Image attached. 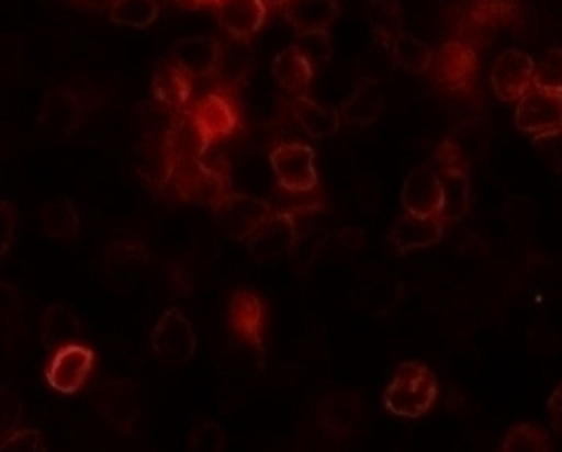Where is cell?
<instances>
[{"instance_id":"1","label":"cell","mask_w":562,"mask_h":452,"mask_svg":"<svg viewBox=\"0 0 562 452\" xmlns=\"http://www.w3.org/2000/svg\"><path fill=\"white\" fill-rule=\"evenodd\" d=\"M101 108L98 92L79 82H65L49 89L36 115V131L48 140L71 138Z\"/></svg>"},{"instance_id":"2","label":"cell","mask_w":562,"mask_h":452,"mask_svg":"<svg viewBox=\"0 0 562 452\" xmlns=\"http://www.w3.org/2000/svg\"><path fill=\"white\" fill-rule=\"evenodd\" d=\"M438 394V378L431 369L418 361H406L396 369L382 404L395 417L416 420L431 410Z\"/></svg>"},{"instance_id":"3","label":"cell","mask_w":562,"mask_h":452,"mask_svg":"<svg viewBox=\"0 0 562 452\" xmlns=\"http://www.w3.org/2000/svg\"><path fill=\"white\" fill-rule=\"evenodd\" d=\"M524 9L518 0H469L459 22V42L482 46L495 33L520 25ZM475 49V48H474Z\"/></svg>"},{"instance_id":"4","label":"cell","mask_w":562,"mask_h":452,"mask_svg":"<svg viewBox=\"0 0 562 452\" xmlns=\"http://www.w3.org/2000/svg\"><path fill=\"white\" fill-rule=\"evenodd\" d=\"M267 319L269 309L259 293L239 289L229 296L227 328L239 344L252 351L260 368L266 364Z\"/></svg>"},{"instance_id":"5","label":"cell","mask_w":562,"mask_h":452,"mask_svg":"<svg viewBox=\"0 0 562 452\" xmlns=\"http://www.w3.org/2000/svg\"><path fill=\"white\" fill-rule=\"evenodd\" d=\"M175 190L184 203L214 207L231 193L226 170L203 160L187 161L175 168Z\"/></svg>"},{"instance_id":"6","label":"cell","mask_w":562,"mask_h":452,"mask_svg":"<svg viewBox=\"0 0 562 452\" xmlns=\"http://www.w3.org/2000/svg\"><path fill=\"white\" fill-rule=\"evenodd\" d=\"M211 211L221 229L234 240H249L273 213L267 201L239 193L227 194Z\"/></svg>"},{"instance_id":"7","label":"cell","mask_w":562,"mask_h":452,"mask_svg":"<svg viewBox=\"0 0 562 452\" xmlns=\"http://www.w3.org/2000/svg\"><path fill=\"white\" fill-rule=\"evenodd\" d=\"M151 349L167 364H187L196 352L193 326L180 308H170L151 331Z\"/></svg>"},{"instance_id":"8","label":"cell","mask_w":562,"mask_h":452,"mask_svg":"<svg viewBox=\"0 0 562 452\" xmlns=\"http://www.w3.org/2000/svg\"><path fill=\"white\" fill-rule=\"evenodd\" d=\"M429 69L439 88L449 92L469 91L477 79V53L459 39H449L436 53Z\"/></svg>"},{"instance_id":"9","label":"cell","mask_w":562,"mask_h":452,"mask_svg":"<svg viewBox=\"0 0 562 452\" xmlns=\"http://www.w3.org/2000/svg\"><path fill=\"white\" fill-rule=\"evenodd\" d=\"M95 354L82 344L58 349L45 369L46 382L53 391L63 395H75L85 387L94 371Z\"/></svg>"},{"instance_id":"10","label":"cell","mask_w":562,"mask_h":452,"mask_svg":"<svg viewBox=\"0 0 562 452\" xmlns=\"http://www.w3.org/2000/svg\"><path fill=\"white\" fill-rule=\"evenodd\" d=\"M313 148L303 144H283L270 155L279 187L293 193H310L317 188V171L314 168Z\"/></svg>"},{"instance_id":"11","label":"cell","mask_w":562,"mask_h":452,"mask_svg":"<svg viewBox=\"0 0 562 452\" xmlns=\"http://www.w3.org/2000/svg\"><path fill=\"white\" fill-rule=\"evenodd\" d=\"M535 61L521 49H505L491 71V84L495 95L504 102H517L533 84Z\"/></svg>"},{"instance_id":"12","label":"cell","mask_w":562,"mask_h":452,"mask_svg":"<svg viewBox=\"0 0 562 452\" xmlns=\"http://www.w3.org/2000/svg\"><path fill=\"white\" fill-rule=\"evenodd\" d=\"M297 239L294 214L273 211L249 239V256L256 262H269L293 252Z\"/></svg>"},{"instance_id":"13","label":"cell","mask_w":562,"mask_h":452,"mask_svg":"<svg viewBox=\"0 0 562 452\" xmlns=\"http://www.w3.org/2000/svg\"><path fill=\"white\" fill-rule=\"evenodd\" d=\"M514 124L524 134L535 135L562 127V94L530 89L518 101Z\"/></svg>"},{"instance_id":"14","label":"cell","mask_w":562,"mask_h":452,"mask_svg":"<svg viewBox=\"0 0 562 452\" xmlns=\"http://www.w3.org/2000/svg\"><path fill=\"white\" fill-rule=\"evenodd\" d=\"M402 203L413 216L438 217L442 207V187L438 173L428 167L415 168L406 177Z\"/></svg>"},{"instance_id":"15","label":"cell","mask_w":562,"mask_h":452,"mask_svg":"<svg viewBox=\"0 0 562 452\" xmlns=\"http://www.w3.org/2000/svg\"><path fill=\"white\" fill-rule=\"evenodd\" d=\"M165 140H167L168 151L173 158L175 168L177 165L187 163V161L203 160L204 155L213 145L206 132L188 111L173 114Z\"/></svg>"},{"instance_id":"16","label":"cell","mask_w":562,"mask_h":452,"mask_svg":"<svg viewBox=\"0 0 562 452\" xmlns=\"http://www.w3.org/2000/svg\"><path fill=\"white\" fill-rule=\"evenodd\" d=\"M151 94L171 114L188 111L193 104V82L175 61L158 63L151 79Z\"/></svg>"},{"instance_id":"17","label":"cell","mask_w":562,"mask_h":452,"mask_svg":"<svg viewBox=\"0 0 562 452\" xmlns=\"http://www.w3.org/2000/svg\"><path fill=\"white\" fill-rule=\"evenodd\" d=\"M214 10L223 30L239 42H250L269 12L262 0H217Z\"/></svg>"},{"instance_id":"18","label":"cell","mask_w":562,"mask_h":452,"mask_svg":"<svg viewBox=\"0 0 562 452\" xmlns=\"http://www.w3.org/2000/svg\"><path fill=\"white\" fill-rule=\"evenodd\" d=\"M223 45L210 36L181 38L171 48L173 61L193 78H207L216 72L220 66Z\"/></svg>"},{"instance_id":"19","label":"cell","mask_w":562,"mask_h":452,"mask_svg":"<svg viewBox=\"0 0 562 452\" xmlns=\"http://www.w3.org/2000/svg\"><path fill=\"white\" fill-rule=\"evenodd\" d=\"M442 234L445 229L438 217L413 216L406 213L393 223L390 240L400 253H406L436 246L441 242Z\"/></svg>"},{"instance_id":"20","label":"cell","mask_w":562,"mask_h":452,"mask_svg":"<svg viewBox=\"0 0 562 452\" xmlns=\"http://www.w3.org/2000/svg\"><path fill=\"white\" fill-rule=\"evenodd\" d=\"M40 342L48 352H56L66 346L78 344L82 335L78 316L63 303H53L38 323Z\"/></svg>"},{"instance_id":"21","label":"cell","mask_w":562,"mask_h":452,"mask_svg":"<svg viewBox=\"0 0 562 452\" xmlns=\"http://www.w3.org/2000/svg\"><path fill=\"white\" fill-rule=\"evenodd\" d=\"M188 112L196 118L198 124L206 132L213 144L229 137L239 122L236 109L231 104L229 99L221 94H207L198 99L190 105Z\"/></svg>"},{"instance_id":"22","label":"cell","mask_w":562,"mask_h":452,"mask_svg":"<svg viewBox=\"0 0 562 452\" xmlns=\"http://www.w3.org/2000/svg\"><path fill=\"white\" fill-rule=\"evenodd\" d=\"M283 10L284 19L296 33L327 30L340 13L337 0H290Z\"/></svg>"},{"instance_id":"23","label":"cell","mask_w":562,"mask_h":452,"mask_svg":"<svg viewBox=\"0 0 562 452\" xmlns=\"http://www.w3.org/2000/svg\"><path fill=\"white\" fill-rule=\"evenodd\" d=\"M442 187V207L438 219L441 223H456L468 214L471 207V184L468 171L441 168L438 174Z\"/></svg>"},{"instance_id":"24","label":"cell","mask_w":562,"mask_h":452,"mask_svg":"<svg viewBox=\"0 0 562 452\" xmlns=\"http://www.w3.org/2000/svg\"><path fill=\"white\" fill-rule=\"evenodd\" d=\"M273 78L291 94L306 91L313 81L314 68L311 63L301 55L296 45L286 46L272 63Z\"/></svg>"},{"instance_id":"25","label":"cell","mask_w":562,"mask_h":452,"mask_svg":"<svg viewBox=\"0 0 562 452\" xmlns=\"http://www.w3.org/2000/svg\"><path fill=\"white\" fill-rule=\"evenodd\" d=\"M366 16L376 43L392 52L393 43L403 33V12L398 0H369Z\"/></svg>"},{"instance_id":"26","label":"cell","mask_w":562,"mask_h":452,"mask_svg":"<svg viewBox=\"0 0 562 452\" xmlns=\"http://www.w3.org/2000/svg\"><path fill=\"white\" fill-rule=\"evenodd\" d=\"M383 111V98L375 82L360 81L353 94L340 105V118L356 127H366L379 121Z\"/></svg>"},{"instance_id":"27","label":"cell","mask_w":562,"mask_h":452,"mask_svg":"<svg viewBox=\"0 0 562 452\" xmlns=\"http://www.w3.org/2000/svg\"><path fill=\"white\" fill-rule=\"evenodd\" d=\"M293 111L301 128L311 138L330 137L339 131V109L323 108L306 95H297L293 102Z\"/></svg>"},{"instance_id":"28","label":"cell","mask_w":562,"mask_h":452,"mask_svg":"<svg viewBox=\"0 0 562 452\" xmlns=\"http://www.w3.org/2000/svg\"><path fill=\"white\" fill-rule=\"evenodd\" d=\"M42 226L52 239H71L81 230V217L68 196H56L43 207Z\"/></svg>"},{"instance_id":"29","label":"cell","mask_w":562,"mask_h":452,"mask_svg":"<svg viewBox=\"0 0 562 452\" xmlns=\"http://www.w3.org/2000/svg\"><path fill=\"white\" fill-rule=\"evenodd\" d=\"M395 61L412 75H425L431 68L435 52L422 39L403 32L392 46Z\"/></svg>"},{"instance_id":"30","label":"cell","mask_w":562,"mask_h":452,"mask_svg":"<svg viewBox=\"0 0 562 452\" xmlns=\"http://www.w3.org/2000/svg\"><path fill=\"white\" fill-rule=\"evenodd\" d=\"M160 5L157 0H114L109 19L117 25L145 29L157 20Z\"/></svg>"},{"instance_id":"31","label":"cell","mask_w":562,"mask_h":452,"mask_svg":"<svg viewBox=\"0 0 562 452\" xmlns=\"http://www.w3.org/2000/svg\"><path fill=\"white\" fill-rule=\"evenodd\" d=\"M501 452H551L547 431L533 423H520L508 430Z\"/></svg>"},{"instance_id":"32","label":"cell","mask_w":562,"mask_h":452,"mask_svg":"<svg viewBox=\"0 0 562 452\" xmlns=\"http://www.w3.org/2000/svg\"><path fill=\"white\" fill-rule=\"evenodd\" d=\"M296 48L301 55L311 63L313 68L326 65L333 56V46H330L329 33L326 29L310 30V32L297 33Z\"/></svg>"},{"instance_id":"33","label":"cell","mask_w":562,"mask_h":452,"mask_svg":"<svg viewBox=\"0 0 562 452\" xmlns=\"http://www.w3.org/2000/svg\"><path fill=\"white\" fill-rule=\"evenodd\" d=\"M105 417L119 428H131L132 421L137 417L135 398L127 388L114 387L105 397Z\"/></svg>"},{"instance_id":"34","label":"cell","mask_w":562,"mask_h":452,"mask_svg":"<svg viewBox=\"0 0 562 452\" xmlns=\"http://www.w3.org/2000/svg\"><path fill=\"white\" fill-rule=\"evenodd\" d=\"M535 88L562 94V48H551L533 75Z\"/></svg>"},{"instance_id":"35","label":"cell","mask_w":562,"mask_h":452,"mask_svg":"<svg viewBox=\"0 0 562 452\" xmlns=\"http://www.w3.org/2000/svg\"><path fill=\"white\" fill-rule=\"evenodd\" d=\"M148 252L142 244L127 242V240H121V242H114L105 250V263L109 269L111 267H138L145 265L148 262Z\"/></svg>"},{"instance_id":"36","label":"cell","mask_w":562,"mask_h":452,"mask_svg":"<svg viewBox=\"0 0 562 452\" xmlns=\"http://www.w3.org/2000/svg\"><path fill=\"white\" fill-rule=\"evenodd\" d=\"M360 410L357 405L347 404L346 400L342 402H324L323 407V420L324 425H326L327 430H333L334 433L340 430H347V428H352L353 423H356L357 418H359Z\"/></svg>"},{"instance_id":"37","label":"cell","mask_w":562,"mask_h":452,"mask_svg":"<svg viewBox=\"0 0 562 452\" xmlns=\"http://www.w3.org/2000/svg\"><path fill=\"white\" fill-rule=\"evenodd\" d=\"M226 433L220 425L203 421L190 437V452H223Z\"/></svg>"},{"instance_id":"38","label":"cell","mask_w":562,"mask_h":452,"mask_svg":"<svg viewBox=\"0 0 562 452\" xmlns=\"http://www.w3.org/2000/svg\"><path fill=\"white\" fill-rule=\"evenodd\" d=\"M533 147L554 173L562 174V127L535 135Z\"/></svg>"},{"instance_id":"39","label":"cell","mask_w":562,"mask_h":452,"mask_svg":"<svg viewBox=\"0 0 562 452\" xmlns=\"http://www.w3.org/2000/svg\"><path fill=\"white\" fill-rule=\"evenodd\" d=\"M23 418V404L7 388L0 387V441L19 430Z\"/></svg>"},{"instance_id":"40","label":"cell","mask_w":562,"mask_h":452,"mask_svg":"<svg viewBox=\"0 0 562 452\" xmlns=\"http://www.w3.org/2000/svg\"><path fill=\"white\" fill-rule=\"evenodd\" d=\"M0 452H46V440L42 431L22 428L0 441Z\"/></svg>"},{"instance_id":"41","label":"cell","mask_w":562,"mask_h":452,"mask_svg":"<svg viewBox=\"0 0 562 452\" xmlns=\"http://www.w3.org/2000/svg\"><path fill=\"white\" fill-rule=\"evenodd\" d=\"M16 213L9 201L0 200V257L9 252L15 236Z\"/></svg>"},{"instance_id":"42","label":"cell","mask_w":562,"mask_h":452,"mask_svg":"<svg viewBox=\"0 0 562 452\" xmlns=\"http://www.w3.org/2000/svg\"><path fill=\"white\" fill-rule=\"evenodd\" d=\"M436 160L441 168H452V170L468 171V161L461 148L451 140H445L436 150Z\"/></svg>"},{"instance_id":"43","label":"cell","mask_w":562,"mask_h":452,"mask_svg":"<svg viewBox=\"0 0 562 452\" xmlns=\"http://www.w3.org/2000/svg\"><path fill=\"white\" fill-rule=\"evenodd\" d=\"M19 308V293L12 283L0 280V325L13 318Z\"/></svg>"},{"instance_id":"44","label":"cell","mask_w":562,"mask_h":452,"mask_svg":"<svg viewBox=\"0 0 562 452\" xmlns=\"http://www.w3.org/2000/svg\"><path fill=\"white\" fill-rule=\"evenodd\" d=\"M337 240H339L340 246L347 250H357L362 249L363 244H366V233L359 227L347 226L340 230L339 236H337Z\"/></svg>"},{"instance_id":"45","label":"cell","mask_w":562,"mask_h":452,"mask_svg":"<svg viewBox=\"0 0 562 452\" xmlns=\"http://www.w3.org/2000/svg\"><path fill=\"white\" fill-rule=\"evenodd\" d=\"M548 414H550L551 427L557 433L562 434V382L554 388L548 400Z\"/></svg>"},{"instance_id":"46","label":"cell","mask_w":562,"mask_h":452,"mask_svg":"<svg viewBox=\"0 0 562 452\" xmlns=\"http://www.w3.org/2000/svg\"><path fill=\"white\" fill-rule=\"evenodd\" d=\"M68 2L79 10H95V12H101V10L111 9L114 0H68Z\"/></svg>"},{"instance_id":"47","label":"cell","mask_w":562,"mask_h":452,"mask_svg":"<svg viewBox=\"0 0 562 452\" xmlns=\"http://www.w3.org/2000/svg\"><path fill=\"white\" fill-rule=\"evenodd\" d=\"M175 269H171V276H173L175 285H178V292H183V290H190L191 286V280L190 276H188L187 269H184L183 265H181L180 262H175L173 265Z\"/></svg>"},{"instance_id":"48","label":"cell","mask_w":562,"mask_h":452,"mask_svg":"<svg viewBox=\"0 0 562 452\" xmlns=\"http://www.w3.org/2000/svg\"><path fill=\"white\" fill-rule=\"evenodd\" d=\"M216 2L217 0H177L178 5L187 10L206 9V7L216 5Z\"/></svg>"},{"instance_id":"49","label":"cell","mask_w":562,"mask_h":452,"mask_svg":"<svg viewBox=\"0 0 562 452\" xmlns=\"http://www.w3.org/2000/svg\"><path fill=\"white\" fill-rule=\"evenodd\" d=\"M263 5L267 7V10L272 9H283L290 0H262Z\"/></svg>"}]
</instances>
